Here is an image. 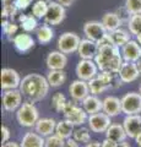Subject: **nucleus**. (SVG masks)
<instances>
[{
	"mask_svg": "<svg viewBox=\"0 0 141 147\" xmlns=\"http://www.w3.org/2000/svg\"><path fill=\"white\" fill-rule=\"evenodd\" d=\"M1 147H21V145H19L17 142H13V141H7L5 144H3Z\"/></svg>",
	"mask_w": 141,
	"mask_h": 147,
	"instance_id": "a18cd8bd",
	"label": "nucleus"
},
{
	"mask_svg": "<svg viewBox=\"0 0 141 147\" xmlns=\"http://www.w3.org/2000/svg\"><path fill=\"white\" fill-rule=\"evenodd\" d=\"M20 22H21V28L27 33L37 30V17H34L32 13L31 15H21L20 16Z\"/></svg>",
	"mask_w": 141,
	"mask_h": 147,
	"instance_id": "7c9ffc66",
	"label": "nucleus"
},
{
	"mask_svg": "<svg viewBox=\"0 0 141 147\" xmlns=\"http://www.w3.org/2000/svg\"><path fill=\"white\" fill-rule=\"evenodd\" d=\"M81 38L74 32H64L58 38V49L64 54H72L77 52Z\"/></svg>",
	"mask_w": 141,
	"mask_h": 147,
	"instance_id": "423d86ee",
	"label": "nucleus"
},
{
	"mask_svg": "<svg viewBox=\"0 0 141 147\" xmlns=\"http://www.w3.org/2000/svg\"><path fill=\"white\" fill-rule=\"evenodd\" d=\"M63 147H79V142H77L74 137H69V139L64 140Z\"/></svg>",
	"mask_w": 141,
	"mask_h": 147,
	"instance_id": "79ce46f5",
	"label": "nucleus"
},
{
	"mask_svg": "<svg viewBox=\"0 0 141 147\" xmlns=\"http://www.w3.org/2000/svg\"><path fill=\"white\" fill-rule=\"evenodd\" d=\"M47 80L51 87H60L66 81V72L64 70H49L47 74Z\"/></svg>",
	"mask_w": 141,
	"mask_h": 147,
	"instance_id": "cd10ccee",
	"label": "nucleus"
},
{
	"mask_svg": "<svg viewBox=\"0 0 141 147\" xmlns=\"http://www.w3.org/2000/svg\"><path fill=\"white\" fill-rule=\"evenodd\" d=\"M45 64L49 70H64L67 64V57L60 50H53L47 55Z\"/></svg>",
	"mask_w": 141,
	"mask_h": 147,
	"instance_id": "dca6fc26",
	"label": "nucleus"
},
{
	"mask_svg": "<svg viewBox=\"0 0 141 147\" xmlns=\"http://www.w3.org/2000/svg\"><path fill=\"white\" fill-rule=\"evenodd\" d=\"M65 16H66L65 6H63L61 4H59L58 1H52V3H49V5H48V11L44 17V21L47 22L48 25L57 26L65 20Z\"/></svg>",
	"mask_w": 141,
	"mask_h": 147,
	"instance_id": "1a4fd4ad",
	"label": "nucleus"
},
{
	"mask_svg": "<svg viewBox=\"0 0 141 147\" xmlns=\"http://www.w3.org/2000/svg\"><path fill=\"white\" fill-rule=\"evenodd\" d=\"M139 92H140V93H141V85H140V90H139Z\"/></svg>",
	"mask_w": 141,
	"mask_h": 147,
	"instance_id": "5fc2aeb1",
	"label": "nucleus"
},
{
	"mask_svg": "<svg viewBox=\"0 0 141 147\" xmlns=\"http://www.w3.org/2000/svg\"><path fill=\"white\" fill-rule=\"evenodd\" d=\"M85 147H102V142L92 141V142H88V144H86Z\"/></svg>",
	"mask_w": 141,
	"mask_h": 147,
	"instance_id": "49530a36",
	"label": "nucleus"
},
{
	"mask_svg": "<svg viewBox=\"0 0 141 147\" xmlns=\"http://www.w3.org/2000/svg\"><path fill=\"white\" fill-rule=\"evenodd\" d=\"M1 26H3V31L7 37H11L13 34H16L17 30H19V26L13 22H10L9 18H3V22H1Z\"/></svg>",
	"mask_w": 141,
	"mask_h": 147,
	"instance_id": "e433bc0d",
	"label": "nucleus"
},
{
	"mask_svg": "<svg viewBox=\"0 0 141 147\" xmlns=\"http://www.w3.org/2000/svg\"><path fill=\"white\" fill-rule=\"evenodd\" d=\"M87 124H88L90 130L92 132L103 134V132H106L107 129L111 126L112 121H111V117L104 113L103 110H101V112H98V113L88 115Z\"/></svg>",
	"mask_w": 141,
	"mask_h": 147,
	"instance_id": "0eeeda50",
	"label": "nucleus"
},
{
	"mask_svg": "<svg viewBox=\"0 0 141 147\" xmlns=\"http://www.w3.org/2000/svg\"><path fill=\"white\" fill-rule=\"evenodd\" d=\"M98 52V44L94 40H91L88 38L81 39V43L77 49L81 59H87V60H94Z\"/></svg>",
	"mask_w": 141,
	"mask_h": 147,
	"instance_id": "f3484780",
	"label": "nucleus"
},
{
	"mask_svg": "<svg viewBox=\"0 0 141 147\" xmlns=\"http://www.w3.org/2000/svg\"><path fill=\"white\" fill-rule=\"evenodd\" d=\"M55 127H57V121L52 118H43L39 119L34 126L36 132L43 137H48L53 134H55Z\"/></svg>",
	"mask_w": 141,
	"mask_h": 147,
	"instance_id": "412c9836",
	"label": "nucleus"
},
{
	"mask_svg": "<svg viewBox=\"0 0 141 147\" xmlns=\"http://www.w3.org/2000/svg\"><path fill=\"white\" fill-rule=\"evenodd\" d=\"M111 37L113 39V42H114L115 45H118V47H124V45L129 42V40H131V33L130 31H126V30H123L121 27L120 28H118L115 31L111 32Z\"/></svg>",
	"mask_w": 141,
	"mask_h": 147,
	"instance_id": "bb28decb",
	"label": "nucleus"
},
{
	"mask_svg": "<svg viewBox=\"0 0 141 147\" xmlns=\"http://www.w3.org/2000/svg\"><path fill=\"white\" fill-rule=\"evenodd\" d=\"M121 55L124 61L136 63L141 58V45L138 40H129L124 47H121Z\"/></svg>",
	"mask_w": 141,
	"mask_h": 147,
	"instance_id": "a211bd4d",
	"label": "nucleus"
},
{
	"mask_svg": "<svg viewBox=\"0 0 141 147\" xmlns=\"http://www.w3.org/2000/svg\"><path fill=\"white\" fill-rule=\"evenodd\" d=\"M72 137L79 142V144H88L91 141V135H90V127H84L82 125L79 126L74 130V135Z\"/></svg>",
	"mask_w": 141,
	"mask_h": 147,
	"instance_id": "2f4dec72",
	"label": "nucleus"
},
{
	"mask_svg": "<svg viewBox=\"0 0 141 147\" xmlns=\"http://www.w3.org/2000/svg\"><path fill=\"white\" fill-rule=\"evenodd\" d=\"M63 145H64V140L60 139V137L55 134L45 137V146L44 147H63Z\"/></svg>",
	"mask_w": 141,
	"mask_h": 147,
	"instance_id": "58836bf2",
	"label": "nucleus"
},
{
	"mask_svg": "<svg viewBox=\"0 0 141 147\" xmlns=\"http://www.w3.org/2000/svg\"><path fill=\"white\" fill-rule=\"evenodd\" d=\"M48 3L42 1V0H37L32 5V15L37 18H44L48 11Z\"/></svg>",
	"mask_w": 141,
	"mask_h": 147,
	"instance_id": "f704fd0d",
	"label": "nucleus"
},
{
	"mask_svg": "<svg viewBox=\"0 0 141 147\" xmlns=\"http://www.w3.org/2000/svg\"><path fill=\"white\" fill-rule=\"evenodd\" d=\"M135 141H136V145H138L139 147H141V134L135 137Z\"/></svg>",
	"mask_w": 141,
	"mask_h": 147,
	"instance_id": "09e8293b",
	"label": "nucleus"
},
{
	"mask_svg": "<svg viewBox=\"0 0 141 147\" xmlns=\"http://www.w3.org/2000/svg\"><path fill=\"white\" fill-rule=\"evenodd\" d=\"M128 30L130 31L131 34L135 36L141 33V13L130 16V18L128 20Z\"/></svg>",
	"mask_w": 141,
	"mask_h": 147,
	"instance_id": "72a5a7b5",
	"label": "nucleus"
},
{
	"mask_svg": "<svg viewBox=\"0 0 141 147\" xmlns=\"http://www.w3.org/2000/svg\"><path fill=\"white\" fill-rule=\"evenodd\" d=\"M126 135L130 139H135L138 135L141 134V115L140 114H133V115H126L123 120Z\"/></svg>",
	"mask_w": 141,
	"mask_h": 147,
	"instance_id": "2eb2a0df",
	"label": "nucleus"
},
{
	"mask_svg": "<svg viewBox=\"0 0 141 147\" xmlns=\"http://www.w3.org/2000/svg\"><path fill=\"white\" fill-rule=\"evenodd\" d=\"M118 147H131L128 142H125V141H121V142H119L118 144Z\"/></svg>",
	"mask_w": 141,
	"mask_h": 147,
	"instance_id": "de8ad7c7",
	"label": "nucleus"
},
{
	"mask_svg": "<svg viewBox=\"0 0 141 147\" xmlns=\"http://www.w3.org/2000/svg\"><path fill=\"white\" fill-rule=\"evenodd\" d=\"M12 43L13 47L19 53H28L31 49L34 47V39L32 38V36L28 34L27 32H24V33L16 34L12 38Z\"/></svg>",
	"mask_w": 141,
	"mask_h": 147,
	"instance_id": "6ab92c4d",
	"label": "nucleus"
},
{
	"mask_svg": "<svg viewBox=\"0 0 141 147\" xmlns=\"http://www.w3.org/2000/svg\"><path fill=\"white\" fill-rule=\"evenodd\" d=\"M136 65H138V67H139V70H140V74H141V58L139 59L138 61H136Z\"/></svg>",
	"mask_w": 141,
	"mask_h": 147,
	"instance_id": "8fccbe9b",
	"label": "nucleus"
},
{
	"mask_svg": "<svg viewBox=\"0 0 141 147\" xmlns=\"http://www.w3.org/2000/svg\"><path fill=\"white\" fill-rule=\"evenodd\" d=\"M140 75L141 74L138 65H136V63H133V61H124L120 71L118 72V76H119V79L123 84L134 82L139 79Z\"/></svg>",
	"mask_w": 141,
	"mask_h": 147,
	"instance_id": "4468645a",
	"label": "nucleus"
},
{
	"mask_svg": "<svg viewBox=\"0 0 141 147\" xmlns=\"http://www.w3.org/2000/svg\"><path fill=\"white\" fill-rule=\"evenodd\" d=\"M33 0H15V5L17 6L19 10H26L27 7H30V5L32 4Z\"/></svg>",
	"mask_w": 141,
	"mask_h": 147,
	"instance_id": "ea45409f",
	"label": "nucleus"
},
{
	"mask_svg": "<svg viewBox=\"0 0 141 147\" xmlns=\"http://www.w3.org/2000/svg\"><path fill=\"white\" fill-rule=\"evenodd\" d=\"M102 110L106 114H108L111 118L118 117L120 113H123L121 110V100L115 97V96H108L103 99V108Z\"/></svg>",
	"mask_w": 141,
	"mask_h": 147,
	"instance_id": "aec40b11",
	"label": "nucleus"
},
{
	"mask_svg": "<svg viewBox=\"0 0 141 147\" xmlns=\"http://www.w3.org/2000/svg\"><path fill=\"white\" fill-rule=\"evenodd\" d=\"M136 40H138V42H139V44L141 45V33H139L138 36H136Z\"/></svg>",
	"mask_w": 141,
	"mask_h": 147,
	"instance_id": "3c124183",
	"label": "nucleus"
},
{
	"mask_svg": "<svg viewBox=\"0 0 141 147\" xmlns=\"http://www.w3.org/2000/svg\"><path fill=\"white\" fill-rule=\"evenodd\" d=\"M22 93L19 88L6 90L3 93V108L6 112H15L22 104Z\"/></svg>",
	"mask_w": 141,
	"mask_h": 147,
	"instance_id": "9d476101",
	"label": "nucleus"
},
{
	"mask_svg": "<svg viewBox=\"0 0 141 147\" xmlns=\"http://www.w3.org/2000/svg\"><path fill=\"white\" fill-rule=\"evenodd\" d=\"M57 1H58L59 4H61L63 6H65V7H69V6H71L72 4L75 3V0H57Z\"/></svg>",
	"mask_w": 141,
	"mask_h": 147,
	"instance_id": "c03bdc74",
	"label": "nucleus"
},
{
	"mask_svg": "<svg viewBox=\"0 0 141 147\" xmlns=\"http://www.w3.org/2000/svg\"><path fill=\"white\" fill-rule=\"evenodd\" d=\"M42 1H45V3L49 4V3H52V0H42Z\"/></svg>",
	"mask_w": 141,
	"mask_h": 147,
	"instance_id": "603ef678",
	"label": "nucleus"
},
{
	"mask_svg": "<svg viewBox=\"0 0 141 147\" xmlns=\"http://www.w3.org/2000/svg\"><path fill=\"white\" fill-rule=\"evenodd\" d=\"M84 33L86 36V38H88L94 42H98L99 39H102L108 32L104 28V26L102 22L99 21H88L84 25Z\"/></svg>",
	"mask_w": 141,
	"mask_h": 147,
	"instance_id": "ddd939ff",
	"label": "nucleus"
},
{
	"mask_svg": "<svg viewBox=\"0 0 141 147\" xmlns=\"http://www.w3.org/2000/svg\"><path fill=\"white\" fill-rule=\"evenodd\" d=\"M81 104H82V108L86 110V113H87L88 115L101 112L103 108V100H101L94 94H88L87 97L81 102Z\"/></svg>",
	"mask_w": 141,
	"mask_h": 147,
	"instance_id": "4be33fe9",
	"label": "nucleus"
},
{
	"mask_svg": "<svg viewBox=\"0 0 141 147\" xmlns=\"http://www.w3.org/2000/svg\"><path fill=\"white\" fill-rule=\"evenodd\" d=\"M101 22L103 24L104 28L107 30L108 33H111V32L120 28V26L123 24L121 18L119 17V15H118L117 12H106L103 15Z\"/></svg>",
	"mask_w": 141,
	"mask_h": 147,
	"instance_id": "b1692460",
	"label": "nucleus"
},
{
	"mask_svg": "<svg viewBox=\"0 0 141 147\" xmlns=\"http://www.w3.org/2000/svg\"><path fill=\"white\" fill-rule=\"evenodd\" d=\"M64 118L67 119L69 121H71L75 126H81L87 121L88 119V114L86 113V110L84 108L79 107L75 100L71 102V100H67L66 107L64 109Z\"/></svg>",
	"mask_w": 141,
	"mask_h": 147,
	"instance_id": "20e7f679",
	"label": "nucleus"
},
{
	"mask_svg": "<svg viewBox=\"0 0 141 147\" xmlns=\"http://www.w3.org/2000/svg\"><path fill=\"white\" fill-rule=\"evenodd\" d=\"M36 36H37V39L40 44H48L52 42L54 37V31L48 25H42L36 31Z\"/></svg>",
	"mask_w": 141,
	"mask_h": 147,
	"instance_id": "c85d7f7f",
	"label": "nucleus"
},
{
	"mask_svg": "<svg viewBox=\"0 0 141 147\" xmlns=\"http://www.w3.org/2000/svg\"><path fill=\"white\" fill-rule=\"evenodd\" d=\"M51 85L47 77L42 76L40 74H28L21 80L19 90L21 91L22 96L28 102H39L44 99L49 93Z\"/></svg>",
	"mask_w": 141,
	"mask_h": 147,
	"instance_id": "f257e3e1",
	"label": "nucleus"
},
{
	"mask_svg": "<svg viewBox=\"0 0 141 147\" xmlns=\"http://www.w3.org/2000/svg\"><path fill=\"white\" fill-rule=\"evenodd\" d=\"M11 0H3V3H10Z\"/></svg>",
	"mask_w": 141,
	"mask_h": 147,
	"instance_id": "864d4df0",
	"label": "nucleus"
},
{
	"mask_svg": "<svg viewBox=\"0 0 141 147\" xmlns=\"http://www.w3.org/2000/svg\"><path fill=\"white\" fill-rule=\"evenodd\" d=\"M21 147H44L45 146V137L39 135L38 132H26L22 137Z\"/></svg>",
	"mask_w": 141,
	"mask_h": 147,
	"instance_id": "5701e85b",
	"label": "nucleus"
},
{
	"mask_svg": "<svg viewBox=\"0 0 141 147\" xmlns=\"http://www.w3.org/2000/svg\"><path fill=\"white\" fill-rule=\"evenodd\" d=\"M104 134H106L107 139H112L117 142L125 141V139L128 137L123 124H111V126L107 129V131Z\"/></svg>",
	"mask_w": 141,
	"mask_h": 147,
	"instance_id": "393cba45",
	"label": "nucleus"
},
{
	"mask_svg": "<svg viewBox=\"0 0 141 147\" xmlns=\"http://www.w3.org/2000/svg\"><path fill=\"white\" fill-rule=\"evenodd\" d=\"M0 79H1V88L4 91L19 88L21 84V77L19 72L10 67L3 69L0 72Z\"/></svg>",
	"mask_w": 141,
	"mask_h": 147,
	"instance_id": "9b49d317",
	"label": "nucleus"
},
{
	"mask_svg": "<svg viewBox=\"0 0 141 147\" xmlns=\"http://www.w3.org/2000/svg\"><path fill=\"white\" fill-rule=\"evenodd\" d=\"M74 124H72L71 121H69L67 119H63V120L58 121L57 123V127H55V135H58L60 139L63 140H66L69 139V137H71L72 135H74Z\"/></svg>",
	"mask_w": 141,
	"mask_h": 147,
	"instance_id": "a878e982",
	"label": "nucleus"
},
{
	"mask_svg": "<svg viewBox=\"0 0 141 147\" xmlns=\"http://www.w3.org/2000/svg\"><path fill=\"white\" fill-rule=\"evenodd\" d=\"M88 86H90L91 94H94V96L101 94V93H103V92H106L107 90L111 88V86L104 84V82L101 79H98L97 76L94 77V79L88 81Z\"/></svg>",
	"mask_w": 141,
	"mask_h": 147,
	"instance_id": "c756f323",
	"label": "nucleus"
},
{
	"mask_svg": "<svg viewBox=\"0 0 141 147\" xmlns=\"http://www.w3.org/2000/svg\"><path fill=\"white\" fill-rule=\"evenodd\" d=\"M10 130H9V127L5 126V125H3L1 126V142L3 144H5V142H7L9 140H10Z\"/></svg>",
	"mask_w": 141,
	"mask_h": 147,
	"instance_id": "a19ab883",
	"label": "nucleus"
},
{
	"mask_svg": "<svg viewBox=\"0 0 141 147\" xmlns=\"http://www.w3.org/2000/svg\"><path fill=\"white\" fill-rule=\"evenodd\" d=\"M17 10H19V9L15 5V3H4L1 16H3V18H13Z\"/></svg>",
	"mask_w": 141,
	"mask_h": 147,
	"instance_id": "4c0bfd02",
	"label": "nucleus"
},
{
	"mask_svg": "<svg viewBox=\"0 0 141 147\" xmlns=\"http://www.w3.org/2000/svg\"><path fill=\"white\" fill-rule=\"evenodd\" d=\"M69 93L75 102H82L91 93L88 82L85 80H80V79L72 81L69 86Z\"/></svg>",
	"mask_w": 141,
	"mask_h": 147,
	"instance_id": "f8f14e48",
	"label": "nucleus"
},
{
	"mask_svg": "<svg viewBox=\"0 0 141 147\" xmlns=\"http://www.w3.org/2000/svg\"><path fill=\"white\" fill-rule=\"evenodd\" d=\"M66 103H67V100L61 92H57V93L52 97V105L58 113H64Z\"/></svg>",
	"mask_w": 141,
	"mask_h": 147,
	"instance_id": "473e14b6",
	"label": "nucleus"
},
{
	"mask_svg": "<svg viewBox=\"0 0 141 147\" xmlns=\"http://www.w3.org/2000/svg\"><path fill=\"white\" fill-rule=\"evenodd\" d=\"M121 110L125 115L141 113V93L139 92H128L120 98Z\"/></svg>",
	"mask_w": 141,
	"mask_h": 147,
	"instance_id": "39448f33",
	"label": "nucleus"
},
{
	"mask_svg": "<svg viewBox=\"0 0 141 147\" xmlns=\"http://www.w3.org/2000/svg\"><path fill=\"white\" fill-rule=\"evenodd\" d=\"M118 144L119 142H117L114 140H112V139H104L102 141V147H118Z\"/></svg>",
	"mask_w": 141,
	"mask_h": 147,
	"instance_id": "37998d69",
	"label": "nucleus"
},
{
	"mask_svg": "<svg viewBox=\"0 0 141 147\" xmlns=\"http://www.w3.org/2000/svg\"><path fill=\"white\" fill-rule=\"evenodd\" d=\"M124 6L130 15L141 13V0H125Z\"/></svg>",
	"mask_w": 141,
	"mask_h": 147,
	"instance_id": "c9c22d12",
	"label": "nucleus"
},
{
	"mask_svg": "<svg viewBox=\"0 0 141 147\" xmlns=\"http://www.w3.org/2000/svg\"><path fill=\"white\" fill-rule=\"evenodd\" d=\"M99 69L94 60H87V59H81L76 66V75L80 80L90 81L97 76Z\"/></svg>",
	"mask_w": 141,
	"mask_h": 147,
	"instance_id": "6e6552de",
	"label": "nucleus"
},
{
	"mask_svg": "<svg viewBox=\"0 0 141 147\" xmlns=\"http://www.w3.org/2000/svg\"><path fill=\"white\" fill-rule=\"evenodd\" d=\"M16 120L21 126L32 127L39 120V113L37 107L32 102H24L16 110Z\"/></svg>",
	"mask_w": 141,
	"mask_h": 147,
	"instance_id": "7ed1b4c3",
	"label": "nucleus"
},
{
	"mask_svg": "<svg viewBox=\"0 0 141 147\" xmlns=\"http://www.w3.org/2000/svg\"><path fill=\"white\" fill-rule=\"evenodd\" d=\"M94 61L99 70H106L118 75L124 64V59L120 54L119 47L114 43H111L98 45V52L94 58Z\"/></svg>",
	"mask_w": 141,
	"mask_h": 147,
	"instance_id": "f03ea898",
	"label": "nucleus"
}]
</instances>
